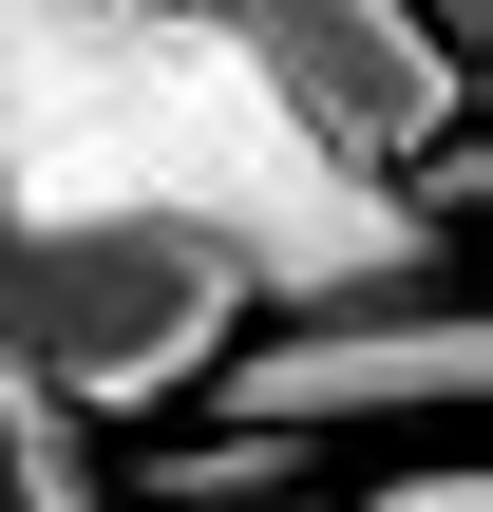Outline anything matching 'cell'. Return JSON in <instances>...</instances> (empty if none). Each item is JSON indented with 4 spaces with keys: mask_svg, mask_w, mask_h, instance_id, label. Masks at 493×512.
Segmentation results:
<instances>
[{
    "mask_svg": "<svg viewBox=\"0 0 493 512\" xmlns=\"http://www.w3.org/2000/svg\"><path fill=\"white\" fill-rule=\"evenodd\" d=\"M0 209H190L247 247L266 304L456 266V228L342 171L190 0H0Z\"/></svg>",
    "mask_w": 493,
    "mask_h": 512,
    "instance_id": "cell-1",
    "label": "cell"
},
{
    "mask_svg": "<svg viewBox=\"0 0 493 512\" xmlns=\"http://www.w3.org/2000/svg\"><path fill=\"white\" fill-rule=\"evenodd\" d=\"M247 304V247L190 209H0V361L76 418H171Z\"/></svg>",
    "mask_w": 493,
    "mask_h": 512,
    "instance_id": "cell-2",
    "label": "cell"
},
{
    "mask_svg": "<svg viewBox=\"0 0 493 512\" xmlns=\"http://www.w3.org/2000/svg\"><path fill=\"white\" fill-rule=\"evenodd\" d=\"M475 380H493V342L456 304V266H437V285H342V304H247L190 399L247 418V437L342 456V437H399V418H475Z\"/></svg>",
    "mask_w": 493,
    "mask_h": 512,
    "instance_id": "cell-3",
    "label": "cell"
},
{
    "mask_svg": "<svg viewBox=\"0 0 493 512\" xmlns=\"http://www.w3.org/2000/svg\"><path fill=\"white\" fill-rule=\"evenodd\" d=\"M190 19H209L342 171H380V190H399L418 152H456V114H475V76H456L399 0H190Z\"/></svg>",
    "mask_w": 493,
    "mask_h": 512,
    "instance_id": "cell-4",
    "label": "cell"
},
{
    "mask_svg": "<svg viewBox=\"0 0 493 512\" xmlns=\"http://www.w3.org/2000/svg\"><path fill=\"white\" fill-rule=\"evenodd\" d=\"M0 512H114V475H95V418H76V399H38L19 361H0Z\"/></svg>",
    "mask_w": 493,
    "mask_h": 512,
    "instance_id": "cell-5",
    "label": "cell"
},
{
    "mask_svg": "<svg viewBox=\"0 0 493 512\" xmlns=\"http://www.w3.org/2000/svg\"><path fill=\"white\" fill-rule=\"evenodd\" d=\"M304 475H323V456H304V437H247V418H209V437L152 456V494H171V512H285Z\"/></svg>",
    "mask_w": 493,
    "mask_h": 512,
    "instance_id": "cell-6",
    "label": "cell"
},
{
    "mask_svg": "<svg viewBox=\"0 0 493 512\" xmlns=\"http://www.w3.org/2000/svg\"><path fill=\"white\" fill-rule=\"evenodd\" d=\"M361 512H493V494H475V456H418V475H380Z\"/></svg>",
    "mask_w": 493,
    "mask_h": 512,
    "instance_id": "cell-7",
    "label": "cell"
},
{
    "mask_svg": "<svg viewBox=\"0 0 493 512\" xmlns=\"http://www.w3.org/2000/svg\"><path fill=\"white\" fill-rule=\"evenodd\" d=\"M399 19H418V38H437L456 76H475V19H493V0H399Z\"/></svg>",
    "mask_w": 493,
    "mask_h": 512,
    "instance_id": "cell-8",
    "label": "cell"
}]
</instances>
